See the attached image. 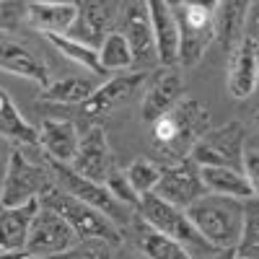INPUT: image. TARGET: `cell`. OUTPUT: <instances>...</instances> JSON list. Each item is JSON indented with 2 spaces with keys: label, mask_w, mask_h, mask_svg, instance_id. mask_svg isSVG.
Returning a JSON list of instances; mask_svg holds the SVG:
<instances>
[{
  "label": "cell",
  "mask_w": 259,
  "mask_h": 259,
  "mask_svg": "<svg viewBox=\"0 0 259 259\" xmlns=\"http://www.w3.org/2000/svg\"><path fill=\"white\" fill-rule=\"evenodd\" d=\"M233 256L259 259V200L256 197L244 200V231Z\"/></svg>",
  "instance_id": "obj_30"
},
{
  "label": "cell",
  "mask_w": 259,
  "mask_h": 259,
  "mask_svg": "<svg viewBox=\"0 0 259 259\" xmlns=\"http://www.w3.org/2000/svg\"><path fill=\"white\" fill-rule=\"evenodd\" d=\"M99 89V83L91 78H80V75H68L60 80H50V85L39 94V101H50V104H75L83 106L94 96Z\"/></svg>",
  "instance_id": "obj_26"
},
{
  "label": "cell",
  "mask_w": 259,
  "mask_h": 259,
  "mask_svg": "<svg viewBox=\"0 0 259 259\" xmlns=\"http://www.w3.org/2000/svg\"><path fill=\"white\" fill-rule=\"evenodd\" d=\"M75 3H26V21L45 36L68 34L75 21Z\"/></svg>",
  "instance_id": "obj_22"
},
{
  "label": "cell",
  "mask_w": 259,
  "mask_h": 259,
  "mask_svg": "<svg viewBox=\"0 0 259 259\" xmlns=\"http://www.w3.org/2000/svg\"><path fill=\"white\" fill-rule=\"evenodd\" d=\"M246 150V127L239 119H231L221 127H212L210 133L192 148V161L197 166H226L239 168Z\"/></svg>",
  "instance_id": "obj_6"
},
{
  "label": "cell",
  "mask_w": 259,
  "mask_h": 259,
  "mask_svg": "<svg viewBox=\"0 0 259 259\" xmlns=\"http://www.w3.org/2000/svg\"><path fill=\"white\" fill-rule=\"evenodd\" d=\"M145 78H148V73H143V70H130V73H119V75H114L109 80L99 83V89L94 91V96L80 106L83 117H104V114H109L124 99H130L138 91V85L145 83Z\"/></svg>",
  "instance_id": "obj_16"
},
{
  "label": "cell",
  "mask_w": 259,
  "mask_h": 259,
  "mask_svg": "<svg viewBox=\"0 0 259 259\" xmlns=\"http://www.w3.org/2000/svg\"><path fill=\"white\" fill-rule=\"evenodd\" d=\"M109 244H101V241H80L73 249L62 251L52 259H109Z\"/></svg>",
  "instance_id": "obj_32"
},
{
  "label": "cell",
  "mask_w": 259,
  "mask_h": 259,
  "mask_svg": "<svg viewBox=\"0 0 259 259\" xmlns=\"http://www.w3.org/2000/svg\"><path fill=\"white\" fill-rule=\"evenodd\" d=\"M39 205L57 212L60 218L75 231V236L80 241H101V244L117 246L124 239L122 228L109 218V215H104L101 210L70 197V194H65L60 187H55V182L39 197Z\"/></svg>",
  "instance_id": "obj_3"
},
{
  "label": "cell",
  "mask_w": 259,
  "mask_h": 259,
  "mask_svg": "<svg viewBox=\"0 0 259 259\" xmlns=\"http://www.w3.org/2000/svg\"><path fill=\"white\" fill-rule=\"evenodd\" d=\"M228 94L239 101H246L259 89V45L244 36L241 45L228 55Z\"/></svg>",
  "instance_id": "obj_15"
},
{
  "label": "cell",
  "mask_w": 259,
  "mask_h": 259,
  "mask_svg": "<svg viewBox=\"0 0 259 259\" xmlns=\"http://www.w3.org/2000/svg\"><path fill=\"white\" fill-rule=\"evenodd\" d=\"M47 41H50V45H52L62 57L73 60L75 65H80V68L91 70V73H96V75H106V70L101 68V60H99V50L85 47V45H80V41L65 36V34H52V36H47Z\"/></svg>",
  "instance_id": "obj_27"
},
{
  "label": "cell",
  "mask_w": 259,
  "mask_h": 259,
  "mask_svg": "<svg viewBox=\"0 0 259 259\" xmlns=\"http://www.w3.org/2000/svg\"><path fill=\"white\" fill-rule=\"evenodd\" d=\"M75 244H80L75 231L65 223L57 212H52V210L39 205V212H36V218L31 223V231H29L26 254L29 256L52 259V256H57L62 251L73 249Z\"/></svg>",
  "instance_id": "obj_12"
},
{
  "label": "cell",
  "mask_w": 259,
  "mask_h": 259,
  "mask_svg": "<svg viewBox=\"0 0 259 259\" xmlns=\"http://www.w3.org/2000/svg\"><path fill=\"white\" fill-rule=\"evenodd\" d=\"M133 228H135V244H138V249L143 251L145 259H194L187 246H182L179 241L168 239V236L145 226L138 218V212H135V226Z\"/></svg>",
  "instance_id": "obj_24"
},
{
  "label": "cell",
  "mask_w": 259,
  "mask_h": 259,
  "mask_svg": "<svg viewBox=\"0 0 259 259\" xmlns=\"http://www.w3.org/2000/svg\"><path fill=\"white\" fill-rule=\"evenodd\" d=\"M124 177H127L130 187L135 189L138 197H145V194H153L156 192V187H158V182L163 177V166L156 158L140 156V158H135L133 163L124 168Z\"/></svg>",
  "instance_id": "obj_28"
},
{
  "label": "cell",
  "mask_w": 259,
  "mask_h": 259,
  "mask_svg": "<svg viewBox=\"0 0 259 259\" xmlns=\"http://www.w3.org/2000/svg\"><path fill=\"white\" fill-rule=\"evenodd\" d=\"M202 182L207 194H221V197H233V200H249L254 197L251 187L239 168H226V166H200Z\"/></svg>",
  "instance_id": "obj_25"
},
{
  "label": "cell",
  "mask_w": 259,
  "mask_h": 259,
  "mask_svg": "<svg viewBox=\"0 0 259 259\" xmlns=\"http://www.w3.org/2000/svg\"><path fill=\"white\" fill-rule=\"evenodd\" d=\"M135 212H138V218L145 226H150L153 231H158V233L168 236V239L179 241L182 246H187L189 254H192V249L194 251H215L200 239V233L194 231V226L187 218L184 210L163 202L161 197H156V194H145V197H140V205H138Z\"/></svg>",
  "instance_id": "obj_5"
},
{
  "label": "cell",
  "mask_w": 259,
  "mask_h": 259,
  "mask_svg": "<svg viewBox=\"0 0 259 259\" xmlns=\"http://www.w3.org/2000/svg\"><path fill=\"white\" fill-rule=\"evenodd\" d=\"M70 168L101 187H106V182L119 171L114 163V153H112L109 140H106L104 127H89V133L80 135L78 153H75Z\"/></svg>",
  "instance_id": "obj_11"
},
{
  "label": "cell",
  "mask_w": 259,
  "mask_h": 259,
  "mask_svg": "<svg viewBox=\"0 0 259 259\" xmlns=\"http://www.w3.org/2000/svg\"><path fill=\"white\" fill-rule=\"evenodd\" d=\"M50 184H52L50 171L31 163L16 148L8 158L6 179H3V187H0V207H18V205L34 202L45 194V189Z\"/></svg>",
  "instance_id": "obj_7"
},
{
  "label": "cell",
  "mask_w": 259,
  "mask_h": 259,
  "mask_svg": "<svg viewBox=\"0 0 259 259\" xmlns=\"http://www.w3.org/2000/svg\"><path fill=\"white\" fill-rule=\"evenodd\" d=\"M241 171L251 187V194L259 200V148H249L244 150V161H241Z\"/></svg>",
  "instance_id": "obj_34"
},
{
  "label": "cell",
  "mask_w": 259,
  "mask_h": 259,
  "mask_svg": "<svg viewBox=\"0 0 259 259\" xmlns=\"http://www.w3.org/2000/svg\"><path fill=\"white\" fill-rule=\"evenodd\" d=\"M26 259H45V256H26Z\"/></svg>",
  "instance_id": "obj_38"
},
{
  "label": "cell",
  "mask_w": 259,
  "mask_h": 259,
  "mask_svg": "<svg viewBox=\"0 0 259 259\" xmlns=\"http://www.w3.org/2000/svg\"><path fill=\"white\" fill-rule=\"evenodd\" d=\"M184 99V80L177 68H161L148 78V89L143 96L140 114L148 124H153L163 114H168Z\"/></svg>",
  "instance_id": "obj_14"
},
{
  "label": "cell",
  "mask_w": 259,
  "mask_h": 259,
  "mask_svg": "<svg viewBox=\"0 0 259 259\" xmlns=\"http://www.w3.org/2000/svg\"><path fill=\"white\" fill-rule=\"evenodd\" d=\"M148 11H150V26H153L158 62L163 68H177L179 65V24H177L174 6L156 0V3H148Z\"/></svg>",
  "instance_id": "obj_18"
},
{
  "label": "cell",
  "mask_w": 259,
  "mask_h": 259,
  "mask_svg": "<svg viewBox=\"0 0 259 259\" xmlns=\"http://www.w3.org/2000/svg\"><path fill=\"white\" fill-rule=\"evenodd\" d=\"M153 194L161 197L163 202L179 207V210H187L189 205H194L197 200H202L207 194L200 166L192 158H184L174 166H166Z\"/></svg>",
  "instance_id": "obj_10"
},
{
  "label": "cell",
  "mask_w": 259,
  "mask_h": 259,
  "mask_svg": "<svg viewBox=\"0 0 259 259\" xmlns=\"http://www.w3.org/2000/svg\"><path fill=\"white\" fill-rule=\"evenodd\" d=\"M39 148L47 153V161L70 166L78 153V127L68 119H45L39 127Z\"/></svg>",
  "instance_id": "obj_19"
},
{
  "label": "cell",
  "mask_w": 259,
  "mask_h": 259,
  "mask_svg": "<svg viewBox=\"0 0 259 259\" xmlns=\"http://www.w3.org/2000/svg\"><path fill=\"white\" fill-rule=\"evenodd\" d=\"M106 189L112 192V197H114L119 205L138 210V205H140V197L135 194V189L130 187V182H127V177L122 174V171H117V174H114L109 182H106Z\"/></svg>",
  "instance_id": "obj_31"
},
{
  "label": "cell",
  "mask_w": 259,
  "mask_h": 259,
  "mask_svg": "<svg viewBox=\"0 0 259 259\" xmlns=\"http://www.w3.org/2000/svg\"><path fill=\"white\" fill-rule=\"evenodd\" d=\"M117 26H119L117 31L124 36V41L130 45V52H133V60H135L138 70L145 73L153 62H158L148 3H124V6H119Z\"/></svg>",
  "instance_id": "obj_8"
},
{
  "label": "cell",
  "mask_w": 259,
  "mask_h": 259,
  "mask_svg": "<svg viewBox=\"0 0 259 259\" xmlns=\"http://www.w3.org/2000/svg\"><path fill=\"white\" fill-rule=\"evenodd\" d=\"M179 24V65L192 68L197 65L210 45L215 41L212 34V16L215 3H171Z\"/></svg>",
  "instance_id": "obj_4"
},
{
  "label": "cell",
  "mask_w": 259,
  "mask_h": 259,
  "mask_svg": "<svg viewBox=\"0 0 259 259\" xmlns=\"http://www.w3.org/2000/svg\"><path fill=\"white\" fill-rule=\"evenodd\" d=\"M26 24V3H0V31H16Z\"/></svg>",
  "instance_id": "obj_33"
},
{
  "label": "cell",
  "mask_w": 259,
  "mask_h": 259,
  "mask_svg": "<svg viewBox=\"0 0 259 259\" xmlns=\"http://www.w3.org/2000/svg\"><path fill=\"white\" fill-rule=\"evenodd\" d=\"M187 218L192 221L200 239L215 251H236L244 231V200L205 194L202 200L189 205Z\"/></svg>",
  "instance_id": "obj_2"
},
{
  "label": "cell",
  "mask_w": 259,
  "mask_h": 259,
  "mask_svg": "<svg viewBox=\"0 0 259 259\" xmlns=\"http://www.w3.org/2000/svg\"><path fill=\"white\" fill-rule=\"evenodd\" d=\"M0 70L18 75V78H26V80H34L39 85H45V89L50 85L47 62L18 39H8V36L0 39Z\"/></svg>",
  "instance_id": "obj_17"
},
{
  "label": "cell",
  "mask_w": 259,
  "mask_h": 259,
  "mask_svg": "<svg viewBox=\"0 0 259 259\" xmlns=\"http://www.w3.org/2000/svg\"><path fill=\"white\" fill-rule=\"evenodd\" d=\"M99 60H101V68L106 70V75L135 68V60H133V52H130V45L124 41V36L119 31H112L109 36L104 39V45L99 47Z\"/></svg>",
  "instance_id": "obj_29"
},
{
  "label": "cell",
  "mask_w": 259,
  "mask_h": 259,
  "mask_svg": "<svg viewBox=\"0 0 259 259\" xmlns=\"http://www.w3.org/2000/svg\"><path fill=\"white\" fill-rule=\"evenodd\" d=\"M246 36L259 45V3H249L246 11Z\"/></svg>",
  "instance_id": "obj_35"
},
{
  "label": "cell",
  "mask_w": 259,
  "mask_h": 259,
  "mask_svg": "<svg viewBox=\"0 0 259 259\" xmlns=\"http://www.w3.org/2000/svg\"><path fill=\"white\" fill-rule=\"evenodd\" d=\"M212 130V119L207 106L200 99L184 96L168 114L150 124V143L156 148L158 163L174 166L192 156V148L197 145Z\"/></svg>",
  "instance_id": "obj_1"
},
{
  "label": "cell",
  "mask_w": 259,
  "mask_h": 259,
  "mask_svg": "<svg viewBox=\"0 0 259 259\" xmlns=\"http://www.w3.org/2000/svg\"><path fill=\"white\" fill-rule=\"evenodd\" d=\"M254 122H256V127H259V106H256V112H254Z\"/></svg>",
  "instance_id": "obj_37"
},
{
  "label": "cell",
  "mask_w": 259,
  "mask_h": 259,
  "mask_svg": "<svg viewBox=\"0 0 259 259\" xmlns=\"http://www.w3.org/2000/svg\"><path fill=\"white\" fill-rule=\"evenodd\" d=\"M47 166H50V174H52L55 187H60L65 194H70V197H75V200H80V202H85V205L101 210L104 215H109V218L119 226V218H122L124 205H119L106 187H101V184H96V182H91V179L80 177L78 171H73L70 166H65V163H52V161H47ZM119 228H122V226H119Z\"/></svg>",
  "instance_id": "obj_9"
},
{
  "label": "cell",
  "mask_w": 259,
  "mask_h": 259,
  "mask_svg": "<svg viewBox=\"0 0 259 259\" xmlns=\"http://www.w3.org/2000/svg\"><path fill=\"white\" fill-rule=\"evenodd\" d=\"M75 6H78L75 21L65 36L99 50L104 39L114 31V24L119 18V3H75Z\"/></svg>",
  "instance_id": "obj_13"
},
{
  "label": "cell",
  "mask_w": 259,
  "mask_h": 259,
  "mask_svg": "<svg viewBox=\"0 0 259 259\" xmlns=\"http://www.w3.org/2000/svg\"><path fill=\"white\" fill-rule=\"evenodd\" d=\"M233 259H241V256H233Z\"/></svg>",
  "instance_id": "obj_39"
},
{
  "label": "cell",
  "mask_w": 259,
  "mask_h": 259,
  "mask_svg": "<svg viewBox=\"0 0 259 259\" xmlns=\"http://www.w3.org/2000/svg\"><path fill=\"white\" fill-rule=\"evenodd\" d=\"M0 138H6L16 145L39 148V130L24 119L16 101L0 89Z\"/></svg>",
  "instance_id": "obj_23"
},
{
  "label": "cell",
  "mask_w": 259,
  "mask_h": 259,
  "mask_svg": "<svg viewBox=\"0 0 259 259\" xmlns=\"http://www.w3.org/2000/svg\"><path fill=\"white\" fill-rule=\"evenodd\" d=\"M246 11L249 3H215V16H212L215 45H221V50L228 55L246 36Z\"/></svg>",
  "instance_id": "obj_21"
},
{
  "label": "cell",
  "mask_w": 259,
  "mask_h": 259,
  "mask_svg": "<svg viewBox=\"0 0 259 259\" xmlns=\"http://www.w3.org/2000/svg\"><path fill=\"white\" fill-rule=\"evenodd\" d=\"M26 251H0V259H26Z\"/></svg>",
  "instance_id": "obj_36"
},
{
  "label": "cell",
  "mask_w": 259,
  "mask_h": 259,
  "mask_svg": "<svg viewBox=\"0 0 259 259\" xmlns=\"http://www.w3.org/2000/svg\"><path fill=\"white\" fill-rule=\"evenodd\" d=\"M36 212L39 200L18 207H0V251H26L29 231Z\"/></svg>",
  "instance_id": "obj_20"
}]
</instances>
